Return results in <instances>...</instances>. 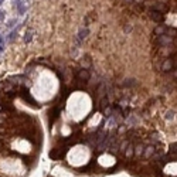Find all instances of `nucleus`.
Returning a JSON list of instances; mask_svg holds the SVG:
<instances>
[{"instance_id":"f257e3e1","label":"nucleus","mask_w":177,"mask_h":177,"mask_svg":"<svg viewBox=\"0 0 177 177\" xmlns=\"http://www.w3.org/2000/svg\"><path fill=\"white\" fill-rule=\"evenodd\" d=\"M65 153V147H55V149H53L51 152H50V157L51 159H54V160H58V159H61L63 156H64Z\"/></svg>"},{"instance_id":"f03ea898","label":"nucleus","mask_w":177,"mask_h":177,"mask_svg":"<svg viewBox=\"0 0 177 177\" xmlns=\"http://www.w3.org/2000/svg\"><path fill=\"white\" fill-rule=\"evenodd\" d=\"M89 73L87 71V70H80L78 73H77V75H75V80H78V81H82V82H88L89 81Z\"/></svg>"},{"instance_id":"7ed1b4c3","label":"nucleus","mask_w":177,"mask_h":177,"mask_svg":"<svg viewBox=\"0 0 177 177\" xmlns=\"http://www.w3.org/2000/svg\"><path fill=\"white\" fill-rule=\"evenodd\" d=\"M150 17H152V20H154L156 23H161V21H163V13H160V11L152 10V11H150Z\"/></svg>"},{"instance_id":"20e7f679","label":"nucleus","mask_w":177,"mask_h":177,"mask_svg":"<svg viewBox=\"0 0 177 177\" xmlns=\"http://www.w3.org/2000/svg\"><path fill=\"white\" fill-rule=\"evenodd\" d=\"M58 112H60V106H54L53 109H51V112H50V121L54 122L58 118Z\"/></svg>"},{"instance_id":"39448f33","label":"nucleus","mask_w":177,"mask_h":177,"mask_svg":"<svg viewBox=\"0 0 177 177\" xmlns=\"http://www.w3.org/2000/svg\"><path fill=\"white\" fill-rule=\"evenodd\" d=\"M173 67H174V63H173L171 58H169V60H166V61L163 63V71H170Z\"/></svg>"},{"instance_id":"423d86ee","label":"nucleus","mask_w":177,"mask_h":177,"mask_svg":"<svg viewBox=\"0 0 177 177\" xmlns=\"http://www.w3.org/2000/svg\"><path fill=\"white\" fill-rule=\"evenodd\" d=\"M125 154H126V157H130V156L133 154V147H128L126 152H125Z\"/></svg>"},{"instance_id":"0eeeda50","label":"nucleus","mask_w":177,"mask_h":177,"mask_svg":"<svg viewBox=\"0 0 177 177\" xmlns=\"http://www.w3.org/2000/svg\"><path fill=\"white\" fill-rule=\"evenodd\" d=\"M143 153V146H136V154H142Z\"/></svg>"},{"instance_id":"6e6552de","label":"nucleus","mask_w":177,"mask_h":177,"mask_svg":"<svg viewBox=\"0 0 177 177\" xmlns=\"http://www.w3.org/2000/svg\"><path fill=\"white\" fill-rule=\"evenodd\" d=\"M3 18H4V11H3V10L0 9V23L3 21Z\"/></svg>"},{"instance_id":"1a4fd4ad","label":"nucleus","mask_w":177,"mask_h":177,"mask_svg":"<svg viewBox=\"0 0 177 177\" xmlns=\"http://www.w3.org/2000/svg\"><path fill=\"white\" fill-rule=\"evenodd\" d=\"M136 3H143V0H135Z\"/></svg>"},{"instance_id":"9d476101","label":"nucleus","mask_w":177,"mask_h":177,"mask_svg":"<svg viewBox=\"0 0 177 177\" xmlns=\"http://www.w3.org/2000/svg\"><path fill=\"white\" fill-rule=\"evenodd\" d=\"M1 111H4V108H3V106L0 105V112H1Z\"/></svg>"},{"instance_id":"9b49d317","label":"nucleus","mask_w":177,"mask_h":177,"mask_svg":"<svg viewBox=\"0 0 177 177\" xmlns=\"http://www.w3.org/2000/svg\"><path fill=\"white\" fill-rule=\"evenodd\" d=\"M3 1H4V0H0V6H1V4H3Z\"/></svg>"},{"instance_id":"f8f14e48","label":"nucleus","mask_w":177,"mask_h":177,"mask_svg":"<svg viewBox=\"0 0 177 177\" xmlns=\"http://www.w3.org/2000/svg\"><path fill=\"white\" fill-rule=\"evenodd\" d=\"M1 145H3V142H1V140H0V149H1Z\"/></svg>"},{"instance_id":"ddd939ff","label":"nucleus","mask_w":177,"mask_h":177,"mask_svg":"<svg viewBox=\"0 0 177 177\" xmlns=\"http://www.w3.org/2000/svg\"><path fill=\"white\" fill-rule=\"evenodd\" d=\"M0 104H1V98H0Z\"/></svg>"}]
</instances>
